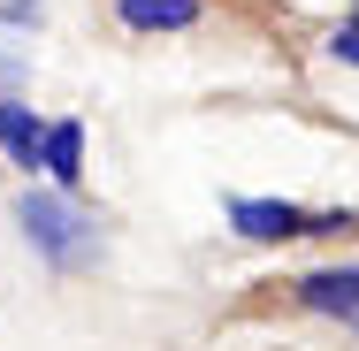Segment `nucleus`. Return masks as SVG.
<instances>
[{
  "mask_svg": "<svg viewBox=\"0 0 359 351\" xmlns=\"http://www.w3.org/2000/svg\"><path fill=\"white\" fill-rule=\"evenodd\" d=\"M15 229L31 237V252H39L46 268H76V260L100 245L92 214H84V207H69V191H39V184L15 199Z\"/></svg>",
  "mask_w": 359,
  "mask_h": 351,
  "instance_id": "obj_1",
  "label": "nucleus"
},
{
  "mask_svg": "<svg viewBox=\"0 0 359 351\" xmlns=\"http://www.w3.org/2000/svg\"><path fill=\"white\" fill-rule=\"evenodd\" d=\"M229 229L252 245H290V237H313V214L290 199H229Z\"/></svg>",
  "mask_w": 359,
  "mask_h": 351,
  "instance_id": "obj_2",
  "label": "nucleus"
},
{
  "mask_svg": "<svg viewBox=\"0 0 359 351\" xmlns=\"http://www.w3.org/2000/svg\"><path fill=\"white\" fill-rule=\"evenodd\" d=\"M0 153H8L23 176H39V160H46V123H39L31 99H0Z\"/></svg>",
  "mask_w": 359,
  "mask_h": 351,
  "instance_id": "obj_3",
  "label": "nucleus"
},
{
  "mask_svg": "<svg viewBox=\"0 0 359 351\" xmlns=\"http://www.w3.org/2000/svg\"><path fill=\"white\" fill-rule=\"evenodd\" d=\"M298 305L306 313L359 321V268H313V275H298Z\"/></svg>",
  "mask_w": 359,
  "mask_h": 351,
  "instance_id": "obj_4",
  "label": "nucleus"
},
{
  "mask_svg": "<svg viewBox=\"0 0 359 351\" xmlns=\"http://www.w3.org/2000/svg\"><path fill=\"white\" fill-rule=\"evenodd\" d=\"M46 176H54V191H76L84 184V123L62 115V123H46V160H39Z\"/></svg>",
  "mask_w": 359,
  "mask_h": 351,
  "instance_id": "obj_5",
  "label": "nucleus"
},
{
  "mask_svg": "<svg viewBox=\"0 0 359 351\" xmlns=\"http://www.w3.org/2000/svg\"><path fill=\"white\" fill-rule=\"evenodd\" d=\"M115 15H123V31H191L207 8L199 0H115Z\"/></svg>",
  "mask_w": 359,
  "mask_h": 351,
  "instance_id": "obj_6",
  "label": "nucleus"
},
{
  "mask_svg": "<svg viewBox=\"0 0 359 351\" xmlns=\"http://www.w3.org/2000/svg\"><path fill=\"white\" fill-rule=\"evenodd\" d=\"M329 54H337V62H352V69H359V15H352V23H337V39H329Z\"/></svg>",
  "mask_w": 359,
  "mask_h": 351,
  "instance_id": "obj_7",
  "label": "nucleus"
},
{
  "mask_svg": "<svg viewBox=\"0 0 359 351\" xmlns=\"http://www.w3.org/2000/svg\"><path fill=\"white\" fill-rule=\"evenodd\" d=\"M0 15H8V23H31V15H39V0H8Z\"/></svg>",
  "mask_w": 359,
  "mask_h": 351,
  "instance_id": "obj_8",
  "label": "nucleus"
},
{
  "mask_svg": "<svg viewBox=\"0 0 359 351\" xmlns=\"http://www.w3.org/2000/svg\"><path fill=\"white\" fill-rule=\"evenodd\" d=\"M15 69H23V54H0V84H8V76H15Z\"/></svg>",
  "mask_w": 359,
  "mask_h": 351,
  "instance_id": "obj_9",
  "label": "nucleus"
}]
</instances>
